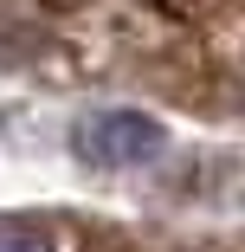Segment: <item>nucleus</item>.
Here are the masks:
<instances>
[{
  "label": "nucleus",
  "instance_id": "1",
  "mask_svg": "<svg viewBox=\"0 0 245 252\" xmlns=\"http://www.w3.org/2000/svg\"><path fill=\"white\" fill-rule=\"evenodd\" d=\"M71 149L90 162V168H136L162 149V123L142 117V110H97L78 123Z\"/></svg>",
  "mask_w": 245,
  "mask_h": 252
},
{
  "label": "nucleus",
  "instance_id": "2",
  "mask_svg": "<svg viewBox=\"0 0 245 252\" xmlns=\"http://www.w3.org/2000/svg\"><path fill=\"white\" fill-rule=\"evenodd\" d=\"M0 252H52V239L39 226H0Z\"/></svg>",
  "mask_w": 245,
  "mask_h": 252
}]
</instances>
